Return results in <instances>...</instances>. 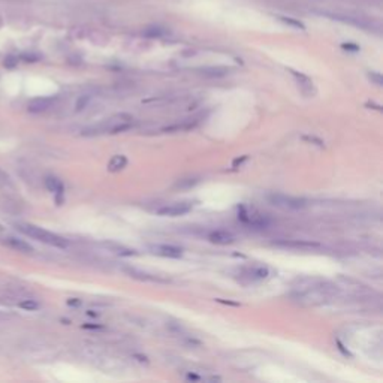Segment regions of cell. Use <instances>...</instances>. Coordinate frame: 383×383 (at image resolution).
Returning a JSON list of instances; mask_svg holds the SVG:
<instances>
[{
  "instance_id": "1",
  "label": "cell",
  "mask_w": 383,
  "mask_h": 383,
  "mask_svg": "<svg viewBox=\"0 0 383 383\" xmlns=\"http://www.w3.org/2000/svg\"><path fill=\"white\" fill-rule=\"evenodd\" d=\"M17 229L20 230V232H23L24 235H27V236H30V238H33V239H36V241H41V242H44V244H48V245H51V247L66 248V247L69 245L68 241H66L63 236H60V235H57V233H54V232L42 229V228H39V226L30 225V223H20V225H17Z\"/></svg>"
},
{
  "instance_id": "2",
  "label": "cell",
  "mask_w": 383,
  "mask_h": 383,
  "mask_svg": "<svg viewBox=\"0 0 383 383\" xmlns=\"http://www.w3.org/2000/svg\"><path fill=\"white\" fill-rule=\"evenodd\" d=\"M268 201L274 207L285 208V210H303L307 205L306 199L297 198V196H288L283 193H271L268 195Z\"/></svg>"
},
{
  "instance_id": "3",
  "label": "cell",
  "mask_w": 383,
  "mask_h": 383,
  "mask_svg": "<svg viewBox=\"0 0 383 383\" xmlns=\"http://www.w3.org/2000/svg\"><path fill=\"white\" fill-rule=\"evenodd\" d=\"M193 204L189 201L184 202H174V204H166L165 207L157 210L159 216H168V217H177V216H183L187 214L189 211H192Z\"/></svg>"
},
{
  "instance_id": "4",
  "label": "cell",
  "mask_w": 383,
  "mask_h": 383,
  "mask_svg": "<svg viewBox=\"0 0 383 383\" xmlns=\"http://www.w3.org/2000/svg\"><path fill=\"white\" fill-rule=\"evenodd\" d=\"M274 245L283 247V248L301 250V251H311V250H319V248H322V245H320L319 242H314V241H300V239H294V241H277V242H274Z\"/></svg>"
},
{
  "instance_id": "5",
  "label": "cell",
  "mask_w": 383,
  "mask_h": 383,
  "mask_svg": "<svg viewBox=\"0 0 383 383\" xmlns=\"http://www.w3.org/2000/svg\"><path fill=\"white\" fill-rule=\"evenodd\" d=\"M154 254L163 256V258H172V259H178L183 254V250L180 247L171 245V244H156L150 247Z\"/></svg>"
},
{
  "instance_id": "6",
  "label": "cell",
  "mask_w": 383,
  "mask_h": 383,
  "mask_svg": "<svg viewBox=\"0 0 383 383\" xmlns=\"http://www.w3.org/2000/svg\"><path fill=\"white\" fill-rule=\"evenodd\" d=\"M239 219L253 226V228H267L270 225V220L265 217V216H261V214H256V213H245V211H241L239 213Z\"/></svg>"
},
{
  "instance_id": "7",
  "label": "cell",
  "mask_w": 383,
  "mask_h": 383,
  "mask_svg": "<svg viewBox=\"0 0 383 383\" xmlns=\"http://www.w3.org/2000/svg\"><path fill=\"white\" fill-rule=\"evenodd\" d=\"M54 103V97H36L33 100L29 102V111L33 112V114H39V112H44L47 109H50Z\"/></svg>"
},
{
  "instance_id": "8",
  "label": "cell",
  "mask_w": 383,
  "mask_h": 383,
  "mask_svg": "<svg viewBox=\"0 0 383 383\" xmlns=\"http://www.w3.org/2000/svg\"><path fill=\"white\" fill-rule=\"evenodd\" d=\"M208 239L214 244H220V245H225V244H230L233 242V235L230 232H226V230H213L210 232L208 235Z\"/></svg>"
},
{
  "instance_id": "9",
  "label": "cell",
  "mask_w": 383,
  "mask_h": 383,
  "mask_svg": "<svg viewBox=\"0 0 383 383\" xmlns=\"http://www.w3.org/2000/svg\"><path fill=\"white\" fill-rule=\"evenodd\" d=\"M6 244L11 248H14L17 251H21V253H32L33 251V247L29 242H26L24 239L15 238V236H8L6 238Z\"/></svg>"
},
{
  "instance_id": "10",
  "label": "cell",
  "mask_w": 383,
  "mask_h": 383,
  "mask_svg": "<svg viewBox=\"0 0 383 383\" xmlns=\"http://www.w3.org/2000/svg\"><path fill=\"white\" fill-rule=\"evenodd\" d=\"M126 273L134 277V279H138V280H144V282H159V283H163L166 280H162L159 279L157 276H153V274H149V273H143L140 270H135V268H126Z\"/></svg>"
},
{
  "instance_id": "11",
  "label": "cell",
  "mask_w": 383,
  "mask_h": 383,
  "mask_svg": "<svg viewBox=\"0 0 383 383\" xmlns=\"http://www.w3.org/2000/svg\"><path fill=\"white\" fill-rule=\"evenodd\" d=\"M45 186H47V189L50 190V192H53L54 195H57V196H60V195H63V183L59 180V178H56V177H47L45 178Z\"/></svg>"
},
{
  "instance_id": "12",
  "label": "cell",
  "mask_w": 383,
  "mask_h": 383,
  "mask_svg": "<svg viewBox=\"0 0 383 383\" xmlns=\"http://www.w3.org/2000/svg\"><path fill=\"white\" fill-rule=\"evenodd\" d=\"M126 163H127V159H126L124 156L118 154V156H114V157L111 159V162L108 163V169H109L111 172H117V171L123 169V168L126 166Z\"/></svg>"
},
{
  "instance_id": "13",
  "label": "cell",
  "mask_w": 383,
  "mask_h": 383,
  "mask_svg": "<svg viewBox=\"0 0 383 383\" xmlns=\"http://www.w3.org/2000/svg\"><path fill=\"white\" fill-rule=\"evenodd\" d=\"M292 74H294V77L297 78V81H298V84H300V87L306 91V87L311 91L313 90V82H311V79L310 78H307L306 75H303V74H298V72H295V71H292Z\"/></svg>"
},
{
  "instance_id": "14",
  "label": "cell",
  "mask_w": 383,
  "mask_h": 383,
  "mask_svg": "<svg viewBox=\"0 0 383 383\" xmlns=\"http://www.w3.org/2000/svg\"><path fill=\"white\" fill-rule=\"evenodd\" d=\"M248 276H250V279H256V280H259V279H265V277H268V268H265V267H254L253 270H250L248 271Z\"/></svg>"
},
{
  "instance_id": "15",
  "label": "cell",
  "mask_w": 383,
  "mask_h": 383,
  "mask_svg": "<svg viewBox=\"0 0 383 383\" xmlns=\"http://www.w3.org/2000/svg\"><path fill=\"white\" fill-rule=\"evenodd\" d=\"M109 247H112V251L114 253H117V254H120V256H134V254H137V251L135 250H131V248H126V247H118V245H112V244H109Z\"/></svg>"
},
{
  "instance_id": "16",
  "label": "cell",
  "mask_w": 383,
  "mask_h": 383,
  "mask_svg": "<svg viewBox=\"0 0 383 383\" xmlns=\"http://www.w3.org/2000/svg\"><path fill=\"white\" fill-rule=\"evenodd\" d=\"M204 75L207 77H223L226 74V69H219V68H210V69H204L202 71Z\"/></svg>"
},
{
  "instance_id": "17",
  "label": "cell",
  "mask_w": 383,
  "mask_h": 383,
  "mask_svg": "<svg viewBox=\"0 0 383 383\" xmlns=\"http://www.w3.org/2000/svg\"><path fill=\"white\" fill-rule=\"evenodd\" d=\"M18 306L21 307V308H24V310H27V311H33V310H36L39 307V304L36 301H33V300H24Z\"/></svg>"
},
{
  "instance_id": "18",
  "label": "cell",
  "mask_w": 383,
  "mask_h": 383,
  "mask_svg": "<svg viewBox=\"0 0 383 383\" xmlns=\"http://www.w3.org/2000/svg\"><path fill=\"white\" fill-rule=\"evenodd\" d=\"M280 20L285 21L286 24H291V26H294V27H297V29H303V30H304V24H303L301 21H297V20H294V18H291V17H280Z\"/></svg>"
},
{
  "instance_id": "19",
  "label": "cell",
  "mask_w": 383,
  "mask_h": 383,
  "mask_svg": "<svg viewBox=\"0 0 383 383\" xmlns=\"http://www.w3.org/2000/svg\"><path fill=\"white\" fill-rule=\"evenodd\" d=\"M88 100H90V97L88 96H81L79 99L77 100V105H75V109L77 111H82L85 106H87V103H88Z\"/></svg>"
},
{
  "instance_id": "20",
  "label": "cell",
  "mask_w": 383,
  "mask_h": 383,
  "mask_svg": "<svg viewBox=\"0 0 383 383\" xmlns=\"http://www.w3.org/2000/svg\"><path fill=\"white\" fill-rule=\"evenodd\" d=\"M8 180H9V177L0 169V186H5V184L8 183Z\"/></svg>"
},
{
  "instance_id": "21",
  "label": "cell",
  "mask_w": 383,
  "mask_h": 383,
  "mask_svg": "<svg viewBox=\"0 0 383 383\" xmlns=\"http://www.w3.org/2000/svg\"><path fill=\"white\" fill-rule=\"evenodd\" d=\"M343 48H344V50H353V51H358V50H359V47H356V45H346V44L343 45Z\"/></svg>"
},
{
  "instance_id": "22",
  "label": "cell",
  "mask_w": 383,
  "mask_h": 383,
  "mask_svg": "<svg viewBox=\"0 0 383 383\" xmlns=\"http://www.w3.org/2000/svg\"><path fill=\"white\" fill-rule=\"evenodd\" d=\"M370 78H374V79H376V82H377L379 85L382 84V77H380V75H376V74H370Z\"/></svg>"
},
{
  "instance_id": "23",
  "label": "cell",
  "mask_w": 383,
  "mask_h": 383,
  "mask_svg": "<svg viewBox=\"0 0 383 383\" xmlns=\"http://www.w3.org/2000/svg\"><path fill=\"white\" fill-rule=\"evenodd\" d=\"M187 379H189V380H201V377H199V376H195V374H189Z\"/></svg>"
},
{
  "instance_id": "24",
  "label": "cell",
  "mask_w": 383,
  "mask_h": 383,
  "mask_svg": "<svg viewBox=\"0 0 383 383\" xmlns=\"http://www.w3.org/2000/svg\"><path fill=\"white\" fill-rule=\"evenodd\" d=\"M84 328H91V329H97V328H100L99 325H84Z\"/></svg>"
},
{
  "instance_id": "25",
  "label": "cell",
  "mask_w": 383,
  "mask_h": 383,
  "mask_svg": "<svg viewBox=\"0 0 383 383\" xmlns=\"http://www.w3.org/2000/svg\"><path fill=\"white\" fill-rule=\"evenodd\" d=\"M68 303H69L71 306H79V301H72V300H69Z\"/></svg>"
}]
</instances>
